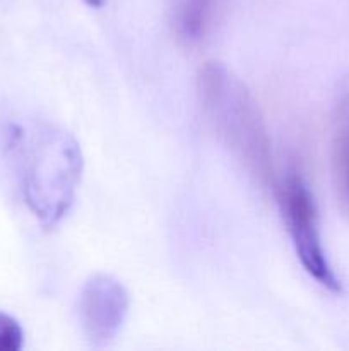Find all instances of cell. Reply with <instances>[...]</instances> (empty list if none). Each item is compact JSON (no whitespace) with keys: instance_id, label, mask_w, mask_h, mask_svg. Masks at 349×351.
<instances>
[{"instance_id":"obj_3","label":"cell","mask_w":349,"mask_h":351,"mask_svg":"<svg viewBox=\"0 0 349 351\" xmlns=\"http://www.w3.org/2000/svg\"><path fill=\"white\" fill-rule=\"evenodd\" d=\"M276 195L281 215L303 269L328 291L341 290V281L328 264L322 243L317 204L308 185L298 173H287L283 184L276 187Z\"/></svg>"},{"instance_id":"obj_2","label":"cell","mask_w":349,"mask_h":351,"mask_svg":"<svg viewBox=\"0 0 349 351\" xmlns=\"http://www.w3.org/2000/svg\"><path fill=\"white\" fill-rule=\"evenodd\" d=\"M10 143L27 206L43 225H57L70 211L81 184V146L67 130L48 123L14 125Z\"/></svg>"},{"instance_id":"obj_5","label":"cell","mask_w":349,"mask_h":351,"mask_svg":"<svg viewBox=\"0 0 349 351\" xmlns=\"http://www.w3.org/2000/svg\"><path fill=\"white\" fill-rule=\"evenodd\" d=\"M228 0H174L171 26L185 47L198 45L212 31Z\"/></svg>"},{"instance_id":"obj_1","label":"cell","mask_w":349,"mask_h":351,"mask_svg":"<svg viewBox=\"0 0 349 351\" xmlns=\"http://www.w3.org/2000/svg\"><path fill=\"white\" fill-rule=\"evenodd\" d=\"M197 93L202 113L218 139L262 189L276 192L272 144L252 93L219 62L198 71Z\"/></svg>"},{"instance_id":"obj_7","label":"cell","mask_w":349,"mask_h":351,"mask_svg":"<svg viewBox=\"0 0 349 351\" xmlns=\"http://www.w3.org/2000/svg\"><path fill=\"white\" fill-rule=\"evenodd\" d=\"M24 345V331L19 322L0 312V351H19Z\"/></svg>"},{"instance_id":"obj_6","label":"cell","mask_w":349,"mask_h":351,"mask_svg":"<svg viewBox=\"0 0 349 351\" xmlns=\"http://www.w3.org/2000/svg\"><path fill=\"white\" fill-rule=\"evenodd\" d=\"M332 175L339 204L349 215V88L341 93L334 110Z\"/></svg>"},{"instance_id":"obj_8","label":"cell","mask_w":349,"mask_h":351,"mask_svg":"<svg viewBox=\"0 0 349 351\" xmlns=\"http://www.w3.org/2000/svg\"><path fill=\"white\" fill-rule=\"evenodd\" d=\"M84 2L91 7H101V5H105L106 0H84Z\"/></svg>"},{"instance_id":"obj_4","label":"cell","mask_w":349,"mask_h":351,"mask_svg":"<svg viewBox=\"0 0 349 351\" xmlns=\"http://www.w3.org/2000/svg\"><path fill=\"white\" fill-rule=\"evenodd\" d=\"M127 288L109 274L89 278L79 293L77 317L82 332L92 346H108L122 329L129 314Z\"/></svg>"}]
</instances>
